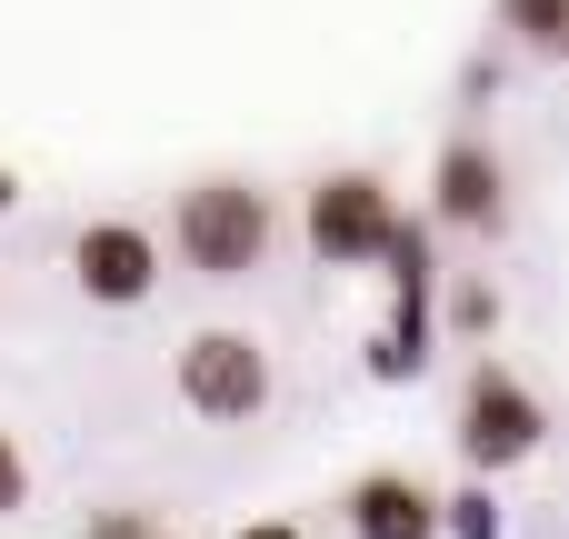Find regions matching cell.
<instances>
[{
	"label": "cell",
	"instance_id": "cell-1",
	"mask_svg": "<svg viewBox=\"0 0 569 539\" xmlns=\"http://www.w3.org/2000/svg\"><path fill=\"white\" fill-rule=\"evenodd\" d=\"M270 240H280V210H270V190H250V180H190L180 210H170V250H180V270H200V280H250V270L270 260Z\"/></svg>",
	"mask_w": 569,
	"mask_h": 539
},
{
	"label": "cell",
	"instance_id": "cell-2",
	"mask_svg": "<svg viewBox=\"0 0 569 539\" xmlns=\"http://www.w3.org/2000/svg\"><path fill=\"white\" fill-rule=\"evenodd\" d=\"M460 460H470V480H510V470H530L540 450H550V410H540V390L510 370V360H470V380H460Z\"/></svg>",
	"mask_w": 569,
	"mask_h": 539
},
{
	"label": "cell",
	"instance_id": "cell-3",
	"mask_svg": "<svg viewBox=\"0 0 569 539\" xmlns=\"http://www.w3.org/2000/svg\"><path fill=\"white\" fill-rule=\"evenodd\" d=\"M370 270H390V320L370 330V380H380V390H400V380H420V370H430V300H440L430 220H410V210H400Z\"/></svg>",
	"mask_w": 569,
	"mask_h": 539
},
{
	"label": "cell",
	"instance_id": "cell-4",
	"mask_svg": "<svg viewBox=\"0 0 569 539\" xmlns=\"http://www.w3.org/2000/svg\"><path fill=\"white\" fill-rule=\"evenodd\" d=\"M170 390H180L190 420H210V430H250V420L270 410L280 370H270L260 330H190L180 360H170Z\"/></svg>",
	"mask_w": 569,
	"mask_h": 539
},
{
	"label": "cell",
	"instance_id": "cell-5",
	"mask_svg": "<svg viewBox=\"0 0 569 539\" xmlns=\"http://www.w3.org/2000/svg\"><path fill=\"white\" fill-rule=\"evenodd\" d=\"M390 220H400V200H390L380 170H330V180L300 200V240H310L320 270H370L380 240H390Z\"/></svg>",
	"mask_w": 569,
	"mask_h": 539
},
{
	"label": "cell",
	"instance_id": "cell-6",
	"mask_svg": "<svg viewBox=\"0 0 569 539\" xmlns=\"http://www.w3.org/2000/svg\"><path fill=\"white\" fill-rule=\"evenodd\" d=\"M160 240L140 230V220H80L70 230V280H80V300L90 310H140L150 290H160Z\"/></svg>",
	"mask_w": 569,
	"mask_h": 539
},
{
	"label": "cell",
	"instance_id": "cell-7",
	"mask_svg": "<svg viewBox=\"0 0 569 539\" xmlns=\"http://www.w3.org/2000/svg\"><path fill=\"white\" fill-rule=\"evenodd\" d=\"M510 220V160L490 150V140H450L440 160H430V230H500Z\"/></svg>",
	"mask_w": 569,
	"mask_h": 539
},
{
	"label": "cell",
	"instance_id": "cell-8",
	"mask_svg": "<svg viewBox=\"0 0 569 539\" xmlns=\"http://www.w3.org/2000/svg\"><path fill=\"white\" fill-rule=\"evenodd\" d=\"M340 530L350 539H440V490L410 470H360L340 490Z\"/></svg>",
	"mask_w": 569,
	"mask_h": 539
},
{
	"label": "cell",
	"instance_id": "cell-9",
	"mask_svg": "<svg viewBox=\"0 0 569 539\" xmlns=\"http://www.w3.org/2000/svg\"><path fill=\"white\" fill-rule=\"evenodd\" d=\"M500 30H510L530 60H560L569 50V0H500Z\"/></svg>",
	"mask_w": 569,
	"mask_h": 539
},
{
	"label": "cell",
	"instance_id": "cell-10",
	"mask_svg": "<svg viewBox=\"0 0 569 539\" xmlns=\"http://www.w3.org/2000/svg\"><path fill=\"white\" fill-rule=\"evenodd\" d=\"M440 539H510V510L490 500V480H470V490L440 500Z\"/></svg>",
	"mask_w": 569,
	"mask_h": 539
},
{
	"label": "cell",
	"instance_id": "cell-11",
	"mask_svg": "<svg viewBox=\"0 0 569 539\" xmlns=\"http://www.w3.org/2000/svg\"><path fill=\"white\" fill-rule=\"evenodd\" d=\"M450 320H460L470 340H490V330H500V290H490V280H460V290H450Z\"/></svg>",
	"mask_w": 569,
	"mask_h": 539
},
{
	"label": "cell",
	"instance_id": "cell-12",
	"mask_svg": "<svg viewBox=\"0 0 569 539\" xmlns=\"http://www.w3.org/2000/svg\"><path fill=\"white\" fill-rule=\"evenodd\" d=\"M20 510H30V450L0 430V520H20Z\"/></svg>",
	"mask_w": 569,
	"mask_h": 539
},
{
	"label": "cell",
	"instance_id": "cell-13",
	"mask_svg": "<svg viewBox=\"0 0 569 539\" xmlns=\"http://www.w3.org/2000/svg\"><path fill=\"white\" fill-rule=\"evenodd\" d=\"M140 530H150L140 510H90V530H80V539H140Z\"/></svg>",
	"mask_w": 569,
	"mask_h": 539
},
{
	"label": "cell",
	"instance_id": "cell-14",
	"mask_svg": "<svg viewBox=\"0 0 569 539\" xmlns=\"http://www.w3.org/2000/svg\"><path fill=\"white\" fill-rule=\"evenodd\" d=\"M230 539H300V530H290V520H240Z\"/></svg>",
	"mask_w": 569,
	"mask_h": 539
},
{
	"label": "cell",
	"instance_id": "cell-15",
	"mask_svg": "<svg viewBox=\"0 0 569 539\" xmlns=\"http://www.w3.org/2000/svg\"><path fill=\"white\" fill-rule=\"evenodd\" d=\"M10 210H20V170L0 160V220H10Z\"/></svg>",
	"mask_w": 569,
	"mask_h": 539
},
{
	"label": "cell",
	"instance_id": "cell-16",
	"mask_svg": "<svg viewBox=\"0 0 569 539\" xmlns=\"http://www.w3.org/2000/svg\"><path fill=\"white\" fill-rule=\"evenodd\" d=\"M140 539H190V530H140Z\"/></svg>",
	"mask_w": 569,
	"mask_h": 539
}]
</instances>
